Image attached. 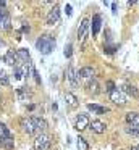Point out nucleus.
<instances>
[{
	"mask_svg": "<svg viewBox=\"0 0 139 150\" xmlns=\"http://www.w3.org/2000/svg\"><path fill=\"white\" fill-rule=\"evenodd\" d=\"M55 45H57V44H55V39L52 36H48V34H44V36H41L36 40V49H37L42 55H48V53L55 49Z\"/></svg>",
	"mask_w": 139,
	"mask_h": 150,
	"instance_id": "obj_1",
	"label": "nucleus"
},
{
	"mask_svg": "<svg viewBox=\"0 0 139 150\" xmlns=\"http://www.w3.org/2000/svg\"><path fill=\"white\" fill-rule=\"evenodd\" d=\"M50 147V136L48 134H37L34 139V149L36 150H47Z\"/></svg>",
	"mask_w": 139,
	"mask_h": 150,
	"instance_id": "obj_2",
	"label": "nucleus"
},
{
	"mask_svg": "<svg viewBox=\"0 0 139 150\" xmlns=\"http://www.w3.org/2000/svg\"><path fill=\"white\" fill-rule=\"evenodd\" d=\"M21 127L28 136H32V134L37 132V127H36V123H34V118L32 116H26L21 120Z\"/></svg>",
	"mask_w": 139,
	"mask_h": 150,
	"instance_id": "obj_3",
	"label": "nucleus"
},
{
	"mask_svg": "<svg viewBox=\"0 0 139 150\" xmlns=\"http://www.w3.org/2000/svg\"><path fill=\"white\" fill-rule=\"evenodd\" d=\"M110 100H112L113 103L123 107V105L128 103V95H126L123 91H118V89H116V91H113L112 94H110Z\"/></svg>",
	"mask_w": 139,
	"mask_h": 150,
	"instance_id": "obj_4",
	"label": "nucleus"
},
{
	"mask_svg": "<svg viewBox=\"0 0 139 150\" xmlns=\"http://www.w3.org/2000/svg\"><path fill=\"white\" fill-rule=\"evenodd\" d=\"M66 79L70 81V84L73 86V87H76V86L79 84V71H78L73 65H70L66 69Z\"/></svg>",
	"mask_w": 139,
	"mask_h": 150,
	"instance_id": "obj_5",
	"label": "nucleus"
},
{
	"mask_svg": "<svg viewBox=\"0 0 139 150\" xmlns=\"http://www.w3.org/2000/svg\"><path fill=\"white\" fill-rule=\"evenodd\" d=\"M3 60H5V63H6V65L15 66V68H16V66H19V65H23V63H21V60L18 58V53H15L13 50H8V52L5 53V58H3Z\"/></svg>",
	"mask_w": 139,
	"mask_h": 150,
	"instance_id": "obj_6",
	"label": "nucleus"
},
{
	"mask_svg": "<svg viewBox=\"0 0 139 150\" xmlns=\"http://www.w3.org/2000/svg\"><path fill=\"white\" fill-rule=\"evenodd\" d=\"M89 124H91V120L87 115H78L76 121H74V127L78 131H84L86 127H89Z\"/></svg>",
	"mask_w": 139,
	"mask_h": 150,
	"instance_id": "obj_7",
	"label": "nucleus"
},
{
	"mask_svg": "<svg viewBox=\"0 0 139 150\" xmlns=\"http://www.w3.org/2000/svg\"><path fill=\"white\" fill-rule=\"evenodd\" d=\"M58 21H60V8L55 5V7L48 11V15H47V24H48V26H53V24H57Z\"/></svg>",
	"mask_w": 139,
	"mask_h": 150,
	"instance_id": "obj_8",
	"label": "nucleus"
},
{
	"mask_svg": "<svg viewBox=\"0 0 139 150\" xmlns=\"http://www.w3.org/2000/svg\"><path fill=\"white\" fill-rule=\"evenodd\" d=\"M87 29H89V20L84 18V20L81 21L79 28H78V39H79V42H84L86 34H87Z\"/></svg>",
	"mask_w": 139,
	"mask_h": 150,
	"instance_id": "obj_9",
	"label": "nucleus"
},
{
	"mask_svg": "<svg viewBox=\"0 0 139 150\" xmlns=\"http://www.w3.org/2000/svg\"><path fill=\"white\" fill-rule=\"evenodd\" d=\"M89 127H91V131H92V132H96V134H103V132H105V129H107V126H105V124H103L100 120L91 121Z\"/></svg>",
	"mask_w": 139,
	"mask_h": 150,
	"instance_id": "obj_10",
	"label": "nucleus"
},
{
	"mask_svg": "<svg viewBox=\"0 0 139 150\" xmlns=\"http://www.w3.org/2000/svg\"><path fill=\"white\" fill-rule=\"evenodd\" d=\"M126 123L133 127H139V113H136V111L126 113Z\"/></svg>",
	"mask_w": 139,
	"mask_h": 150,
	"instance_id": "obj_11",
	"label": "nucleus"
},
{
	"mask_svg": "<svg viewBox=\"0 0 139 150\" xmlns=\"http://www.w3.org/2000/svg\"><path fill=\"white\" fill-rule=\"evenodd\" d=\"M100 24H102V18H100V15H96V16L92 18V24H91V29H92V36H97L100 31Z\"/></svg>",
	"mask_w": 139,
	"mask_h": 150,
	"instance_id": "obj_12",
	"label": "nucleus"
},
{
	"mask_svg": "<svg viewBox=\"0 0 139 150\" xmlns=\"http://www.w3.org/2000/svg\"><path fill=\"white\" fill-rule=\"evenodd\" d=\"M16 53H18V58L21 60L23 65H29L31 63V55H29V52L26 49H19Z\"/></svg>",
	"mask_w": 139,
	"mask_h": 150,
	"instance_id": "obj_13",
	"label": "nucleus"
},
{
	"mask_svg": "<svg viewBox=\"0 0 139 150\" xmlns=\"http://www.w3.org/2000/svg\"><path fill=\"white\" fill-rule=\"evenodd\" d=\"M65 103H66L70 108L78 107V98H76V95H74V94H71V92L65 94Z\"/></svg>",
	"mask_w": 139,
	"mask_h": 150,
	"instance_id": "obj_14",
	"label": "nucleus"
},
{
	"mask_svg": "<svg viewBox=\"0 0 139 150\" xmlns=\"http://www.w3.org/2000/svg\"><path fill=\"white\" fill-rule=\"evenodd\" d=\"M94 76V68L91 66H84V68L79 69V78L81 79H91Z\"/></svg>",
	"mask_w": 139,
	"mask_h": 150,
	"instance_id": "obj_15",
	"label": "nucleus"
},
{
	"mask_svg": "<svg viewBox=\"0 0 139 150\" xmlns=\"http://www.w3.org/2000/svg\"><path fill=\"white\" fill-rule=\"evenodd\" d=\"M123 89H125V94H128V95H131L133 98H139V91L134 87V86H131V84H125L123 86Z\"/></svg>",
	"mask_w": 139,
	"mask_h": 150,
	"instance_id": "obj_16",
	"label": "nucleus"
},
{
	"mask_svg": "<svg viewBox=\"0 0 139 150\" xmlns=\"http://www.w3.org/2000/svg\"><path fill=\"white\" fill-rule=\"evenodd\" d=\"M87 92L92 94V95H97L100 92V86H99V82H97L96 79H92V81L87 84Z\"/></svg>",
	"mask_w": 139,
	"mask_h": 150,
	"instance_id": "obj_17",
	"label": "nucleus"
},
{
	"mask_svg": "<svg viewBox=\"0 0 139 150\" xmlns=\"http://www.w3.org/2000/svg\"><path fill=\"white\" fill-rule=\"evenodd\" d=\"M0 28H2L3 31H8L10 28H11V20H10L8 13H3V18H2V21H0Z\"/></svg>",
	"mask_w": 139,
	"mask_h": 150,
	"instance_id": "obj_18",
	"label": "nucleus"
},
{
	"mask_svg": "<svg viewBox=\"0 0 139 150\" xmlns=\"http://www.w3.org/2000/svg\"><path fill=\"white\" fill-rule=\"evenodd\" d=\"M34 118V123H36V127H37V131L42 134V131L47 129V123H45V120H42V118H37V116H32Z\"/></svg>",
	"mask_w": 139,
	"mask_h": 150,
	"instance_id": "obj_19",
	"label": "nucleus"
},
{
	"mask_svg": "<svg viewBox=\"0 0 139 150\" xmlns=\"http://www.w3.org/2000/svg\"><path fill=\"white\" fill-rule=\"evenodd\" d=\"M87 110L96 111V113L102 115V113H107V111H108V108H105V107H99V105H96V103H89V105H87Z\"/></svg>",
	"mask_w": 139,
	"mask_h": 150,
	"instance_id": "obj_20",
	"label": "nucleus"
},
{
	"mask_svg": "<svg viewBox=\"0 0 139 150\" xmlns=\"http://www.w3.org/2000/svg\"><path fill=\"white\" fill-rule=\"evenodd\" d=\"M78 150H89V144L84 137H78Z\"/></svg>",
	"mask_w": 139,
	"mask_h": 150,
	"instance_id": "obj_21",
	"label": "nucleus"
},
{
	"mask_svg": "<svg viewBox=\"0 0 139 150\" xmlns=\"http://www.w3.org/2000/svg\"><path fill=\"white\" fill-rule=\"evenodd\" d=\"M0 136H2L3 139H11V134H10L8 127H6L5 124H0Z\"/></svg>",
	"mask_w": 139,
	"mask_h": 150,
	"instance_id": "obj_22",
	"label": "nucleus"
},
{
	"mask_svg": "<svg viewBox=\"0 0 139 150\" xmlns=\"http://www.w3.org/2000/svg\"><path fill=\"white\" fill-rule=\"evenodd\" d=\"M16 94H18V98H19V100H21V102L28 100V97H29V94H28V92L24 91V87H19Z\"/></svg>",
	"mask_w": 139,
	"mask_h": 150,
	"instance_id": "obj_23",
	"label": "nucleus"
},
{
	"mask_svg": "<svg viewBox=\"0 0 139 150\" xmlns=\"http://www.w3.org/2000/svg\"><path fill=\"white\" fill-rule=\"evenodd\" d=\"M0 84H2V86H8L10 84L8 76H6V73L2 71V69H0Z\"/></svg>",
	"mask_w": 139,
	"mask_h": 150,
	"instance_id": "obj_24",
	"label": "nucleus"
},
{
	"mask_svg": "<svg viewBox=\"0 0 139 150\" xmlns=\"http://www.w3.org/2000/svg\"><path fill=\"white\" fill-rule=\"evenodd\" d=\"M126 132H128V134H131V136H139V127L128 126V127H126Z\"/></svg>",
	"mask_w": 139,
	"mask_h": 150,
	"instance_id": "obj_25",
	"label": "nucleus"
},
{
	"mask_svg": "<svg viewBox=\"0 0 139 150\" xmlns=\"http://www.w3.org/2000/svg\"><path fill=\"white\" fill-rule=\"evenodd\" d=\"M71 53H73V45H71V44H68V45L65 47V57H66V58H70Z\"/></svg>",
	"mask_w": 139,
	"mask_h": 150,
	"instance_id": "obj_26",
	"label": "nucleus"
},
{
	"mask_svg": "<svg viewBox=\"0 0 139 150\" xmlns=\"http://www.w3.org/2000/svg\"><path fill=\"white\" fill-rule=\"evenodd\" d=\"M113 91H116V87H115V84H113L112 81H108L107 82V92H108V94H112Z\"/></svg>",
	"mask_w": 139,
	"mask_h": 150,
	"instance_id": "obj_27",
	"label": "nucleus"
},
{
	"mask_svg": "<svg viewBox=\"0 0 139 150\" xmlns=\"http://www.w3.org/2000/svg\"><path fill=\"white\" fill-rule=\"evenodd\" d=\"M32 74H34V78H36V82L39 84V82H41V78H39V73L36 71V69H32Z\"/></svg>",
	"mask_w": 139,
	"mask_h": 150,
	"instance_id": "obj_28",
	"label": "nucleus"
},
{
	"mask_svg": "<svg viewBox=\"0 0 139 150\" xmlns=\"http://www.w3.org/2000/svg\"><path fill=\"white\" fill-rule=\"evenodd\" d=\"M65 11H66V15H68V16L71 15V5H70V4H68L66 7H65Z\"/></svg>",
	"mask_w": 139,
	"mask_h": 150,
	"instance_id": "obj_29",
	"label": "nucleus"
},
{
	"mask_svg": "<svg viewBox=\"0 0 139 150\" xmlns=\"http://www.w3.org/2000/svg\"><path fill=\"white\" fill-rule=\"evenodd\" d=\"M116 10H118V5H116V4H112V11H113V13H116Z\"/></svg>",
	"mask_w": 139,
	"mask_h": 150,
	"instance_id": "obj_30",
	"label": "nucleus"
},
{
	"mask_svg": "<svg viewBox=\"0 0 139 150\" xmlns=\"http://www.w3.org/2000/svg\"><path fill=\"white\" fill-rule=\"evenodd\" d=\"M0 7H5V2H2V0H0Z\"/></svg>",
	"mask_w": 139,
	"mask_h": 150,
	"instance_id": "obj_31",
	"label": "nucleus"
},
{
	"mask_svg": "<svg viewBox=\"0 0 139 150\" xmlns=\"http://www.w3.org/2000/svg\"><path fill=\"white\" fill-rule=\"evenodd\" d=\"M131 150H139V145H136V147H133Z\"/></svg>",
	"mask_w": 139,
	"mask_h": 150,
	"instance_id": "obj_32",
	"label": "nucleus"
},
{
	"mask_svg": "<svg viewBox=\"0 0 139 150\" xmlns=\"http://www.w3.org/2000/svg\"><path fill=\"white\" fill-rule=\"evenodd\" d=\"M2 18H3V13H2V10H0V21H2Z\"/></svg>",
	"mask_w": 139,
	"mask_h": 150,
	"instance_id": "obj_33",
	"label": "nucleus"
},
{
	"mask_svg": "<svg viewBox=\"0 0 139 150\" xmlns=\"http://www.w3.org/2000/svg\"><path fill=\"white\" fill-rule=\"evenodd\" d=\"M2 45H3V42H2V40H0V47H2Z\"/></svg>",
	"mask_w": 139,
	"mask_h": 150,
	"instance_id": "obj_34",
	"label": "nucleus"
}]
</instances>
